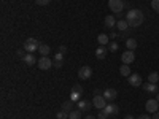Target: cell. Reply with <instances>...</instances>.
Here are the masks:
<instances>
[{
	"label": "cell",
	"mask_w": 159,
	"mask_h": 119,
	"mask_svg": "<svg viewBox=\"0 0 159 119\" xmlns=\"http://www.w3.org/2000/svg\"><path fill=\"white\" fill-rule=\"evenodd\" d=\"M137 119H153V117H150V114H140Z\"/></svg>",
	"instance_id": "d6a6232c"
},
{
	"label": "cell",
	"mask_w": 159,
	"mask_h": 119,
	"mask_svg": "<svg viewBox=\"0 0 159 119\" xmlns=\"http://www.w3.org/2000/svg\"><path fill=\"white\" fill-rule=\"evenodd\" d=\"M69 119H81V111H80L78 108L73 110V111H70L69 113Z\"/></svg>",
	"instance_id": "484cf974"
},
{
	"label": "cell",
	"mask_w": 159,
	"mask_h": 119,
	"mask_svg": "<svg viewBox=\"0 0 159 119\" xmlns=\"http://www.w3.org/2000/svg\"><path fill=\"white\" fill-rule=\"evenodd\" d=\"M143 19H145V16H143L142 10H137V8L129 10L127 15H126V21L129 24V27H132V29H135V27H139V25H142Z\"/></svg>",
	"instance_id": "6da1fadb"
},
{
	"label": "cell",
	"mask_w": 159,
	"mask_h": 119,
	"mask_svg": "<svg viewBox=\"0 0 159 119\" xmlns=\"http://www.w3.org/2000/svg\"><path fill=\"white\" fill-rule=\"evenodd\" d=\"M107 54H108V48H107V46H99V48L96 49V57H97L99 60H103L105 57H107Z\"/></svg>",
	"instance_id": "4fadbf2b"
},
{
	"label": "cell",
	"mask_w": 159,
	"mask_h": 119,
	"mask_svg": "<svg viewBox=\"0 0 159 119\" xmlns=\"http://www.w3.org/2000/svg\"><path fill=\"white\" fill-rule=\"evenodd\" d=\"M129 79V84L134 86V87H142V76L137 73H130V76H127Z\"/></svg>",
	"instance_id": "ba28073f"
},
{
	"label": "cell",
	"mask_w": 159,
	"mask_h": 119,
	"mask_svg": "<svg viewBox=\"0 0 159 119\" xmlns=\"http://www.w3.org/2000/svg\"><path fill=\"white\" fill-rule=\"evenodd\" d=\"M153 119H159V110L156 113H153Z\"/></svg>",
	"instance_id": "e575fe53"
},
{
	"label": "cell",
	"mask_w": 159,
	"mask_h": 119,
	"mask_svg": "<svg viewBox=\"0 0 159 119\" xmlns=\"http://www.w3.org/2000/svg\"><path fill=\"white\" fill-rule=\"evenodd\" d=\"M97 42L100 46H107L110 43V37L107 33H100V35H97Z\"/></svg>",
	"instance_id": "d6986e66"
},
{
	"label": "cell",
	"mask_w": 159,
	"mask_h": 119,
	"mask_svg": "<svg viewBox=\"0 0 159 119\" xmlns=\"http://www.w3.org/2000/svg\"><path fill=\"white\" fill-rule=\"evenodd\" d=\"M91 107H94V105H92L89 100H86V99H81V100L76 103V108H78L80 111H89Z\"/></svg>",
	"instance_id": "8fae6325"
},
{
	"label": "cell",
	"mask_w": 159,
	"mask_h": 119,
	"mask_svg": "<svg viewBox=\"0 0 159 119\" xmlns=\"http://www.w3.org/2000/svg\"><path fill=\"white\" fill-rule=\"evenodd\" d=\"M84 119H96V117H94V116H86Z\"/></svg>",
	"instance_id": "74e56055"
},
{
	"label": "cell",
	"mask_w": 159,
	"mask_h": 119,
	"mask_svg": "<svg viewBox=\"0 0 159 119\" xmlns=\"http://www.w3.org/2000/svg\"><path fill=\"white\" fill-rule=\"evenodd\" d=\"M107 48H108V51L116 52V51H118V43H116V42H111V43H108V45H107Z\"/></svg>",
	"instance_id": "4316f807"
},
{
	"label": "cell",
	"mask_w": 159,
	"mask_h": 119,
	"mask_svg": "<svg viewBox=\"0 0 159 119\" xmlns=\"http://www.w3.org/2000/svg\"><path fill=\"white\" fill-rule=\"evenodd\" d=\"M49 2H51V0H35V3L40 5V7H45V5H48Z\"/></svg>",
	"instance_id": "4dcf8cb0"
},
{
	"label": "cell",
	"mask_w": 159,
	"mask_h": 119,
	"mask_svg": "<svg viewBox=\"0 0 159 119\" xmlns=\"http://www.w3.org/2000/svg\"><path fill=\"white\" fill-rule=\"evenodd\" d=\"M142 87L147 90V92H150V94H157L159 92V87H157V84H153V83H148V84H142Z\"/></svg>",
	"instance_id": "2e32d148"
},
{
	"label": "cell",
	"mask_w": 159,
	"mask_h": 119,
	"mask_svg": "<svg viewBox=\"0 0 159 119\" xmlns=\"http://www.w3.org/2000/svg\"><path fill=\"white\" fill-rule=\"evenodd\" d=\"M38 52L42 56H48L49 52H51V48L48 46V45H40V48H38Z\"/></svg>",
	"instance_id": "cb8c5ba5"
},
{
	"label": "cell",
	"mask_w": 159,
	"mask_h": 119,
	"mask_svg": "<svg viewBox=\"0 0 159 119\" xmlns=\"http://www.w3.org/2000/svg\"><path fill=\"white\" fill-rule=\"evenodd\" d=\"M108 37H110V38H111V40H115V38H116V37H118V35H116V33H113V32H111V35H108Z\"/></svg>",
	"instance_id": "d590c367"
},
{
	"label": "cell",
	"mask_w": 159,
	"mask_h": 119,
	"mask_svg": "<svg viewBox=\"0 0 159 119\" xmlns=\"http://www.w3.org/2000/svg\"><path fill=\"white\" fill-rule=\"evenodd\" d=\"M116 27H118V30L126 32V30L129 29V24H127V21H126V19H119V21L116 22Z\"/></svg>",
	"instance_id": "ffe728a7"
},
{
	"label": "cell",
	"mask_w": 159,
	"mask_h": 119,
	"mask_svg": "<svg viewBox=\"0 0 159 119\" xmlns=\"http://www.w3.org/2000/svg\"><path fill=\"white\" fill-rule=\"evenodd\" d=\"M151 8L156 13H159V0H151Z\"/></svg>",
	"instance_id": "f1b7e54d"
},
{
	"label": "cell",
	"mask_w": 159,
	"mask_h": 119,
	"mask_svg": "<svg viewBox=\"0 0 159 119\" xmlns=\"http://www.w3.org/2000/svg\"><path fill=\"white\" fill-rule=\"evenodd\" d=\"M124 119H134V116H132V114H127V116H126Z\"/></svg>",
	"instance_id": "8d00e7d4"
},
{
	"label": "cell",
	"mask_w": 159,
	"mask_h": 119,
	"mask_svg": "<svg viewBox=\"0 0 159 119\" xmlns=\"http://www.w3.org/2000/svg\"><path fill=\"white\" fill-rule=\"evenodd\" d=\"M126 48L130 49V51H134L137 48V40L135 38H127L126 40Z\"/></svg>",
	"instance_id": "44dd1931"
},
{
	"label": "cell",
	"mask_w": 159,
	"mask_h": 119,
	"mask_svg": "<svg viewBox=\"0 0 159 119\" xmlns=\"http://www.w3.org/2000/svg\"><path fill=\"white\" fill-rule=\"evenodd\" d=\"M121 60H123V64H132L135 60V54H134V51H130V49H127V51H124L123 52V56H121Z\"/></svg>",
	"instance_id": "9c48e42d"
},
{
	"label": "cell",
	"mask_w": 159,
	"mask_h": 119,
	"mask_svg": "<svg viewBox=\"0 0 159 119\" xmlns=\"http://www.w3.org/2000/svg\"><path fill=\"white\" fill-rule=\"evenodd\" d=\"M56 117H57V119H69V113H67V111H62V110H61V111H57Z\"/></svg>",
	"instance_id": "83f0119b"
},
{
	"label": "cell",
	"mask_w": 159,
	"mask_h": 119,
	"mask_svg": "<svg viewBox=\"0 0 159 119\" xmlns=\"http://www.w3.org/2000/svg\"><path fill=\"white\" fill-rule=\"evenodd\" d=\"M108 7L113 13L118 15V13H121L124 10V2L123 0H108Z\"/></svg>",
	"instance_id": "8992f818"
},
{
	"label": "cell",
	"mask_w": 159,
	"mask_h": 119,
	"mask_svg": "<svg viewBox=\"0 0 159 119\" xmlns=\"http://www.w3.org/2000/svg\"><path fill=\"white\" fill-rule=\"evenodd\" d=\"M116 18L113 16V15H108L107 18H105V27H108V29H113L115 25H116Z\"/></svg>",
	"instance_id": "ac0fdd59"
},
{
	"label": "cell",
	"mask_w": 159,
	"mask_h": 119,
	"mask_svg": "<svg viewBox=\"0 0 159 119\" xmlns=\"http://www.w3.org/2000/svg\"><path fill=\"white\" fill-rule=\"evenodd\" d=\"M83 92H84V89H83L81 84H73V87L70 90V100L73 103H78L80 100L83 99Z\"/></svg>",
	"instance_id": "7a4b0ae2"
},
{
	"label": "cell",
	"mask_w": 159,
	"mask_h": 119,
	"mask_svg": "<svg viewBox=\"0 0 159 119\" xmlns=\"http://www.w3.org/2000/svg\"><path fill=\"white\" fill-rule=\"evenodd\" d=\"M91 76H92V68L88 67V65H83V67L78 70V78L80 79H89Z\"/></svg>",
	"instance_id": "52a82bcc"
},
{
	"label": "cell",
	"mask_w": 159,
	"mask_h": 119,
	"mask_svg": "<svg viewBox=\"0 0 159 119\" xmlns=\"http://www.w3.org/2000/svg\"><path fill=\"white\" fill-rule=\"evenodd\" d=\"M37 65H38L40 70H49L51 67H54V64H52V60H51L48 56H42V57L38 59Z\"/></svg>",
	"instance_id": "5b68a950"
},
{
	"label": "cell",
	"mask_w": 159,
	"mask_h": 119,
	"mask_svg": "<svg viewBox=\"0 0 159 119\" xmlns=\"http://www.w3.org/2000/svg\"><path fill=\"white\" fill-rule=\"evenodd\" d=\"M24 51H25L24 48H22V49H18V51H16V54H18V56H21V57H24V56H25V54H24Z\"/></svg>",
	"instance_id": "1f68e13d"
},
{
	"label": "cell",
	"mask_w": 159,
	"mask_h": 119,
	"mask_svg": "<svg viewBox=\"0 0 159 119\" xmlns=\"http://www.w3.org/2000/svg\"><path fill=\"white\" fill-rule=\"evenodd\" d=\"M92 105H94L97 110H103V108L108 105V100L105 99L103 95H100V94H96L94 99H92Z\"/></svg>",
	"instance_id": "277c9868"
},
{
	"label": "cell",
	"mask_w": 159,
	"mask_h": 119,
	"mask_svg": "<svg viewBox=\"0 0 159 119\" xmlns=\"http://www.w3.org/2000/svg\"><path fill=\"white\" fill-rule=\"evenodd\" d=\"M145 108H147V111H150V113H156L159 110V102L156 99H150L147 103H145Z\"/></svg>",
	"instance_id": "30bf717a"
},
{
	"label": "cell",
	"mask_w": 159,
	"mask_h": 119,
	"mask_svg": "<svg viewBox=\"0 0 159 119\" xmlns=\"http://www.w3.org/2000/svg\"><path fill=\"white\" fill-rule=\"evenodd\" d=\"M65 51H67V48H65V46H59V51L57 52H62V54H64Z\"/></svg>",
	"instance_id": "836d02e7"
},
{
	"label": "cell",
	"mask_w": 159,
	"mask_h": 119,
	"mask_svg": "<svg viewBox=\"0 0 159 119\" xmlns=\"http://www.w3.org/2000/svg\"><path fill=\"white\" fill-rule=\"evenodd\" d=\"M22 60H24L25 65H35V62H38V59H35V56L32 52H27V54L22 57Z\"/></svg>",
	"instance_id": "9a60e30c"
},
{
	"label": "cell",
	"mask_w": 159,
	"mask_h": 119,
	"mask_svg": "<svg viewBox=\"0 0 159 119\" xmlns=\"http://www.w3.org/2000/svg\"><path fill=\"white\" fill-rule=\"evenodd\" d=\"M22 48L25 49V52H32V54H34L35 51H38L40 43L37 42L35 38H27V40L24 42V46H22Z\"/></svg>",
	"instance_id": "3957f363"
},
{
	"label": "cell",
	"mask_w": 159,
	"mask_h": 119,
	"mask_svg": "<svg viewBox=\"0 0 159 119\" xmlns=\"http://www.w3.org/2000/svg\"><path fill=\"white\" fill-rule=\"evenodd\" d=\"M157 81H159V73H157V72H151V73L148 75V83L157 84Z\"/></svg>",
	"instance_id": "7402d4cb"
},
{
	"label": "cell",
	"mask_w": 159,
	"mask_h": 119,
	"mask_svg": "<svg viewBox=\"0 0 159 119\" xmlns=\"http://www.w3.org/2000/svg\"><path fill=\"white\" fill-rule=\"evenodd\" d=\"M119 73H121L123 76H130V68H129V65H127V64H123L121 68H119Z\"/></svg>",
	"instance_id": "d4e9b609"
},
{
	"label": "cell",
	"mask_w": 159,
	"mask_h": 119,
	"mask_svg": "<svg viewBox=\"0 0 159 119\" xmlns=\"http://www.w3.org/2000/svg\"><path fill=\"white\" fill-rule=\"evenodd\" d=\"M108 117V113L105 110H99V119H107Z\"/></svg>",
	"instance_id": "f546056e"
},
{
	"label": "cell",
	"mask_w": 159,
	"mask_h": 119,
	"mask_svg": "<svg viewBox=\"0 0 159 119\" xmlns=\"http://www.w3.org/2000/svg\"><path fill=\"white\" fill-rule=\"evenodd\" d=\"M62 111H67V113L73 111V102H72V100L64 102V103H62Z\"/></svg>",
	"instance_id": "603a6c76"
},
{
	"label": "cell",
	"mask_w": 159,
	"mask_h": 119,
	"mask_svg": "<svg viewBox=\"0 0 159 119\" xmlns=\"http://www.w3.org/2000/svg\"><path fill=\"white\" fill-rule=\"evenodd\" d=\"M52 64H54L56 68H61L64 65V54L62 52H57V54L54 56V59H52Z\"/></svg>",
	"instance_id": "5bb4252c"
},
{
	"label": "cell",
	"mask_w": 159,
	"mask_h": 119,
	"mask_svg": "<svg viewBox=\"0 0 159 119\" xmlns=\"http://www.w3.org/2000/svg\"><path fill=\"white\" fill-rule=\"evenodd\" d=\"M156 100L159 102V92H157V94H156Z\"/></svg>",
	"instance_id": "f35d334b"
},
{
	"label": "cell",
	"mask_w": 159,
	"mask_h": 119,
	"mask_svg": "<svg viewBox=\"0 0 159 119\" xmlns=\"http://www.w3.org/2000/svg\"><path fill=\"white\" fill-rule=\"evenodd\" d=\"M105 99H107L108 102H113L116 97H118V92H116V89H113V87H108V89H105L103 90V94H102Z\"/></svg>",
	"instance_id": "7c38bea8"
},
{
	"label": "cell",
	"mask_w": 159,
	"mask_h": 119,
	"mask_svg": "<svg viewBox=\"0 0 159 119\" xmlns=\"http://www.w3.org/2000/svg\"><path fill=\"white\" fill-rule=\"evenodd\" d=\"M103 110L108 113V116H115V114H118V111H119V108L116 107L115 103H108V105H107V107H105Z\"/></svg>",
	"instance_id": "e0dca14e"
}]
</instances>
